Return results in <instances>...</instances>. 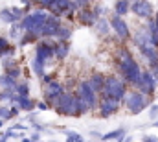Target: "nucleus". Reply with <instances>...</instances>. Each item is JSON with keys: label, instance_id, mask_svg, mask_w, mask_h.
Here are the masks:
<instances>
[{"label": "nucleus", "instance_id": "1", "mask_svg": "<svg viewBox=\"0 0 158 142\" xmlns=\"http://www.w3.org/2000/svg\"><path fill=\"white\" fill-rule=\"evenodd\" d=\"M118 70L119 74L123 76V79L134 87H138L140 79H142V69L140 65L136 63V59L131 55V52L127 48H121L119 50V55H118Z\"/></svg>", "mask_w": 158, "mask_h": 142}, {"label": "nucleus", "instance_id": "2", "mask_svg": "<svg viewBox=\"0 0 158 142\" xmlns=\"http://www.w3.org/2000/svg\"><path fill=\"white\" fill-rule=\"evenodd\" d=\"M103 96H109V98H116V100H125V94H127V87H125V81H121L116 76H109L105 78V87L101 91Z\"/></svg>", "mask_w": 158, "mask_h": 142}, {"label": "nucleus", "instance_id": "3", "mask_svg": "<svg viewBox=\"0 0 158 142\" xmlns=\"http://www.w3.org/2000/svg\"><path fill=\"white\" fill-rule=\"evenodd\" d=\"M46 19H48V13H46L44 9H35V11H31L30 15L26 13V17H22L20 26H22L24 32H35L39 26H42V24L46 22Z\"/></svg>", "mask_w": 158, "mask_h": 142}, {"label": "nucleus", "instance_id": "4", "mask_svg": "<svg viewBox=\"0 0 158 142\" xmlns=\"http://www.w3.org/2000/svg\"><path fill=\"white\" fill-rule=\"evenodd\" d=\"M125 105H127V109H129L132 114H138V113H142L149 104H147V96H145L143 92L132 91L131 94H125Z\"/></svg>", "mask_w": 158, "mask_h": 142}, {"label": "nucleus", "instance_id": "5", "mask_svg": "<svg viewBox=\"0 0 158 142\" xmlns=\"http://www.w3.org/2000/svg\"><path fill=\"white\" fill-rule=\"evenodd\" d=\"M53 44H55V42L48 41V37H42V41H39V44H37V48H35V59L42 61L44 65L50 63V61L55 57Z\"/></svg>", "mask_w": 158, "mask_h": 142}, {"label": "nucleus", "instance_id": "6", "mask_svg": "<svg viewBox=\"0 0 158 142\" xmlns=\"http://www.w3.org/2000/svg\"><path fill=\"white\" fill-rule=\"evenodd\" d=\"M61 26V19H59V15H48V19H46V22L39 26L37 30H35V33L39 39L42 37H55V32H57V28Z\"/></svg>", "mask_w": 158, "mask_h": 142}, {"label": "nucleus", "instance_id": "7", "mask_svg": "<svg viewBox=\"0 0 158 142\" xmlns=\"http://www.w3.org/2000/svg\"><path fill=\"white\" fill-rule=\"evenodd\" d=\"M77 94L88 104L90 109H94V107L99 105V102H98V92L92 89V85H90V81H81L77 87Z\"/></svg>", "mask_w": 158, "mask_h": 142}, {"label": "nucleus", "instance_id": "8", "mask_svg": "<svg viewBox=\"0 0 158 142\" xmlns=\"http://www.w3.org/2000/svg\"><path fill=\"white\" fill-rule=\"evenodd\" d=\"M156 85H158V81L155 79L153 72L151 70L142 72V79H140V83H138V91H140V92H143L145 96H153L155 91H156Z\"/></svg>", "mask_w": 158, "mask_h": 142}, {"label": "nucleus", "instance_id": "9", "mask_svg": "<svg viewBox=\"0 0 158 142\" xmlns=\"http://www.w3.org/2000/svg\"><path fill=\"white\" fill-rule=\"evenodd\" d=\"M131 11L138 15L140 19H151L153 17V4L149 0H132Z\"/></svg>", "mask_w": 158, "mask_h": 142}, {"label": "nucleus", "instance_id": "10", "mask_svg": "<svg viewBox=\"0 0 158 142\" xmlns=\"http://www.w3.org/2000/svg\"><path fill=\"white\" fill-rule=\"evenodd\" d=\"M110 28L116 32V35L119 39H123V41H127L129 37H131V32H129V26H127V22L123 20V17L118 15V13H114L112 17H110Z\"/></svg>", "mask_w": 158, "mask_h": 142}, {"label": "nucleus", "instance_id": "11", "mask_svg": "<svg viewBox=\"0 0 158 142\" xmlns=\"http://www.w3.org/2000/svg\"><path fill=\"white\" fill-rule=\"evenodd\" d=\"M99 114L103 118H109L110 114H114L116 111L119 109V100L116 98H109V96H103V100L99 102Z\"/></svg>", "mask_w": 158, "mask_h": 142}, {"label": "nucleus", "instance_id": "12", "mask_svg": "<svg viewBox=\"0 0 158 142\" xmlns=\"http://www.w3.org/2000/svg\"><path fill=\"white\" fill-rule=\"evenodd\" d=\"M63 85L59 83V81H50L48 85H46V89H44V98H46V102L48 104H53L55 105V100L63 94Z\"/></svg>", "mask_w": 158, "mask_h": 142}, {"label": "nucleus", "instance_id": "13", "mask_svg": "<svg viewBox=\"0 0 158 142\" xmlns=\"http://www.w3.org/2000/svg\"><path fill=\"white\" fill-rule=\"evenodd\" d=\"M53 50H55V57L57 59H66V55L70 54V42L57 39V42L53 44Z\"/></svg>", "mask_w": 158, "mask_h": 142}, {"label": "nucleus", "instance_id": "14", "mask_svg": "<svg viewBox=\"0 0 158 142\" xmlns=\"http://www.w3.org/2000/svg\"><path fill=\"white\" fill-rule=\"evenodd\" d=\"M9 100H11V104H13V102L19 104V107H20L22 111H31V109L35 107V102L30 100V96H19V94H13Z\"/></svg>", "mask_w": 158, "mask_h": 142}, {"label": "nucleus", "instance_id": "15", "mask_svg": "<svg viewBox=\"0 0 158 142\" xmlns=\"http://www.w3.org/2000/svg\"><path fill=\"white\" fill-rule=\"evenodd\" d=\"M96 20H98V17L94 15V11H88V9H79V22L83 24V26H92V24H96Z\"/></svg>", "mask_w": 158, "mask_h": 142}, {"label": "nucleus", "instance_id": "16", "mask_svg": "<svg viewBox=\"0 0 158 142\" xmlns=\"http://www.w3.org/2000/svg\"><path fill=\"white\" fill-rule=\"evenodd\" d=\"M88 81H90V85H92V89H94L96 92H101L103 87H105V76H103L101 72H94Z\"/></svg>", "mask_w": 158, "mask_h": 142}, {"label": "nucleus", "instance_id": "17", "mask_svg": "<svg viewBox=\"0 0 158 142\" xmlns=\"http://www.w3.org/2000/svg\"><path fill=\"white\" fill-rule=\"evenodd\" d=\"M131 11V0H116V4H114V13H118V15H127Z\"/></svg>", "mask_w": 158, "mask_h": 142}, {"label": "nucleus", "instance_id": "18", "mask_svg": "<svg viewBox=\"0 0 158 142\" xmlns=\"http://www.w3.org/2000/svg\"><path fill=\"white\" fill-rule=\"evenodd\" d=\"M0 87L2 89H15L17 87V79L11 78L9 74H2L0 76Z\"/></svg>", "mask_w": 158, "mask_h": 142}, {"label": "nucleus", "instance_id": "19", "mask_svg": "<svg viewBox=\"0 0 158 142\" xmlns=\"http://www.w3.org/2000/svg\"><path fill=\"white\" fill-rule=\"evenodd\" d=\"M72 37V28L68 26H59L57 32H55V39H61V41H68Z\"/></svg>", "mask_w": 158, "mask_h": 142}, {"label": "nucleus", "instance_id": "20", "mask_svg": "<svg viewBox=\"0 0 158 142\" xmlns=\"http://www.w3.org/2000/svg\"><path fill=\"white\" fill-rule=\"evenodd\" d=\"M103 140H123L125 139V129H116V131H110L107 135L101 137Z\"/></svg>", "mask_w": 158, "mask_h": 142}, {"label": "nucleus", "instance_id": "21", "mask_svg": "<svg viewBox=\"0 0 158 142\" xmlns=\"http://www.w3.org/2000/svg\"><path fill=\"white\" fill-rule=\"evenodd\" d=\"M31 69H33V72H35L37 76H44V74H46V72H44L46 65H44L42 61H39V59H33V61H31Z\"/></svg>", "mask_w": 158, "mask_h": 142}, {"label": "nucleus", "instance_id": "22", "mask_svg": "<svg viewBox=\"0 0 158 142\" xmlns=\"http://www.w3.org/2000/svg\"><path fill=\"white\" fill-rule=\"evenodd\" d=\"M96 26H98V32H99L101 35H107V33H109V22H107L105 19L99 17V19L96 20Z\"/></svg>", "mask_w": 158, "mask_h": 142}, {"label": "nucleus", "instance_id": "23", "mask_svg": "<svg viewBox=\"0 0 158 142\" xmlns=\"http://www.w3.org/2000/svg\"><path fill=\"white\" fill-rule=\"evenodd\" d=\"M15 92L19 96H30V83H17Z\"/></svg>", "mask_w": 158, "mask_h": 142}, {"label": "nucleus", "instance_id": "24", "mask_svg": "<svg viewBox=\"0 0 158 142\" xmlns=\"http://www.w3.org/2000/svg\"><path fill=\"white\" fill-rule=\"evenodd\" d=\"M20 30H22V26L17 24V22H13V24H11V30H9L11 39H20ZM22 32H24V30H22Z\"/></svg>", "mask_w": 158, "mask_h": 142}, {"label": "nucleus", "instance_id": "25", "mask_svg": "<svg viewBox=\"0 0 158 142\" xmlns=\"http://www.w3.org/2000/svg\"><path fill=\"white\" fill-rule=\"evenodd\" d=\"M31 2H33V4H39L42 9H48V7H50L53 2H57V0H31Z\"/></svg>", "mask_w": 158, "mask_h": 142}, {"label": "nucleus", "instance_id": "26", "mask_svg": "<svg viewBox=\"0 0 158 142\" xmlns=\"http://www.w3.org/2000/svg\"><path fill=\"white\" fill-rule=\"evenodd\" d=\"M66 139H68V140H72V142H81V140H83V137L77 135L76 131H68V133H66Z\"/></svg>", "mask_w": 158, "mask_h": 142}, {"label": "nucleus", "instance_id": "27", "mask_svg": "<svg viewBox=\"0 0 158 142\" xmlns=\"http://www.w3.org/2000/svg\"><path fill=\"white\" fill-rule=\"evenodd\" d=\"M0 118H2V120L11 118V109H7V107H0Z\"/></svg>", "mask_w": 158, "mask_h": 142}, {"label": "nucleus", "instance_id": "28", "mask_svg": "<svg viewBox=\"0 0 158 142\" xmlns=\"http://www.w3.org/2000/svg\"><path fill=\"white\" fill-rule=\"evenodd\" d=\"M13 63H15V61H13V57H4V59H2V67H4L6 70H7V69H11V67H13Z\"/></svg>", "mask_w": 158, "mask_h": 142}, {"label": "nucleus", "instance_id": "29", "mask_svg": "<svg viewBox=\"0 0 158 142\" xmlns=\"http://www.w3.org/2000/svg\"><path fill=\"white\" fill-rule=\"evenodd\" d=\"M6 74H9L11 78H15V79H17V78L20 76V69H15V67H11V69H7V70H6Z\"/></svg>", "mask_w": 158, "mask_h": 142}, {"label": "nucleus", "instance_id": "30", "mask_svg": "<svg viewBox=\"0 0 158 142\" xmlns=\"http://www.w3.org/2000/svg\"><path fill=\"white\" fill-rule=\"evenodd\" d=\"M72 2L77 6V9H83V7H86L90 4V0H72Z\"/></svg>", "mask_w": 158, "mask_h": 142}, {"label": "nucleus", "instance_id": "31", "mask_svg": "<svg viewBox=\"0 0 158 142\" xmlns=\"http://www.w3.org/2000/svg\"><path fill=\"white\" fill-rule=\"evenodd\" d=\"M92 11H94V15L99 19V17H103V13H105V7H103V6H96Z\"/></svg>", "mask_w": 158, "mask_h": 142}, {"label": "nucleus", "instance_id": "32", "mask_svg": "<svg viewBox=\"0 0 158 142\" xmlns=\"http://www.w3.org/2000/svg\"><path fill=\"white\" fill-rule=\"evenodd\" d=\"M7 46H9V42H7L4 37H0V54H2V55H4V52L7 50Z\"/></svg>", "mask_w": 158, "mask_h": 142}, {"label": "nucleus", "instance_id": "33", "mask_svg": "<svg viewBox=\"0 0 158 142\" xmlns=\"http://www.w3.org/2000/svg\"><path fill=\"white\" fill-rule=\"evenodd\" d=\"M40 81H42L44 85H48L50 81H53V76H46V74H44V76H40Z\"/></svg>", "mask_w": 158, "mask_h": 142}, {"label": "nucleus", "instance_id": "34", "mask_svg": "<svg viewBox=\"0 0 158 142\" xmlns=\"http://www.w3.org/2000/svg\"><path fill=\"white\" fill-rule=\"evenodd\" d=\"M149 113H151V118H156V114H158V105H153Z\"/></svg>", "mask_w": 158, "mask_h": 142}, {"label": "nucleus", "instance_id": "35", "mask_svg": "<svg viewBox=\"0 0 158 142\" xmlns=\"http://www.w3.org/2000/svg\"><path fill=\"white\" fill-rule=\"evenodd\" d=\"M151 72H153V76H155V79L158 81V65H153V67H151Z\"/></svg>", "mask_w": 158, "mask_h": 142}, {"label": "nucleus", "instance_id": "36", "mask_svg": "<svg viewBox=\"0 0 158 142\" xmlns=\"http://www.w3.org/2000/svg\"><path fill=\"white\" fill-rule=\"evenodd\" d=\"M37 107H39L40 111H46L48 109V102H40V104H37Z\"/></svg>", "mask_w": 158, "mask_h": 142}, {"label": "nucleus", "instance_id": "37", "mask_svg": "<svg viewBox=\"0 0 158 142\" xmlns=\"http://www.w3.org/2000/svg\"><path fill=\"white\" fill-rule=\"evenodd\" d=\"M143 140H145V142H156L158 139H156V137H143Z\"/></svg>", "mask_w": 158, "mask_h": 142}, {"label": "nucleus", "instance_id": "38", "mask_svg": "<svg viewBox=\"0 0 158 142\" xmlns=\"http://www.w3.org/2000/svg\"><path fill=\"white\" fill-rule=\"evenodd\" d=\"M19 109H20V107H11V116H15V114H19Z\"/></svg>", "mask_w": 158, "mask_h": 142}, {"label": "nucleus", "instance_id": "39", "mask_svg": "<svg viewBox=\"0 0 158 142\" xmlns=\"http://www.w3.org/2000/svg\"><path fill=\"white\" fill-rule=\"evenodd\" d=\"M39 139H40V135L35 133V135H31V139H30V140H39Z\"/></svg>", "mask_w": 158, "mask_h": 142}, {"label": "nucleus", "instance_id": "40", "mask_svg": "<svg viewBox=\"0 0 158 142\" xmlns=\"http://www.w3.org/2000/svg\"><path fill=\"white\" fill-rule=\"evenodd\" d=\"M155 126H156V127H158V120H156V122H155Z\"/></svg>", "mask_w": 158, "mask_h": 142}, {"label": "nucleus", "instance_id": "41", "mask_svg": "<svg viewBox=\"0 0 158 142\" xmlns=\"http://www.w3.org/2000/svg\"><path fill=\"white\" fill-rule=\"evenodd\" d=\"M0 59H2V54H0Z\"/></svg>", "mask_w": 158, "mask_h": 142}]
</instances>
